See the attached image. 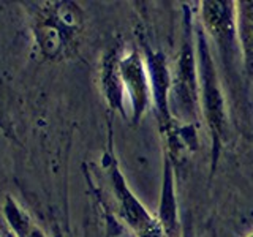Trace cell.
Wrapping results in <instances>:
<instances>
[{
  "instance_id": "cell-1",
  "label": "cell",
  "mask_w": 253,
  "mask_h": 237,
  "mask_svg": "<svg viewBox=\"0 0 253 237\" xmlns=\"http://www.w3.org/2000/svg\"><path fill=\"white\" fill-rule=\"evenodd\" d=\"M84 30V13L75 2H46L34 21V37L42 57L62 60L75 55Z\"/></svg>"
},
{
  "instance_id": "cell-2",
  "label": "cell",
  "mask_w": 253,
  "mask_h": 237,
  "mask_svg": "<svg viewBox=\"0 0 253 237\" xmlns=\"http://www.w3.org/2000/svg\"><path fill=\"white\" fill-rule=\"evenodd\" d=\"M196 60L200 82V106L212 139V160L217 161L220 149L229 131V117L225 95L212 57V51L203 27L196 30Z\"/></svg>"
},
{
  "instance_id": "cell-3",
  "label": "cell",
  "mask_w": 253,
  "mask_h": 237,
  "mask_svg": "<svg viewBox=\"0 0 253 237\" xmlns=\"http://www.w3.org/2000/svg\"><path fill=\"white\" fill-rule=\"evenodd\" d=\"M192 27L187 18L185 35L176 65L171 73L169 108L174 120H182L187 125L198 120L200 106V82H198L196 44L192 37Z\"/></svg>"
},
{
  "instance_id": "cell-4",
  "label": "cell",
  "mask_w": 253,
  "mask_h": 237,
  "mask_svg": "<svg viewBox=\"0 0 253 237\" xmlns=\"http://www.w3.org/2000/svg\"><path fill=\"white\" fill-rule=\"evenodd\" d=\"M109 180L117 201V210L122 221L128 226L134 237H166L157 215L146 209L138 196L131 192L126 179L116 161L109 168Z\"/></svg>"
},
{
  "instance_id": "cell-5",
  "label": "cell",
  "mask_w": 253,
  "mask_h": 237,
  "mask_svg": "<svg viewBox=\"0 0 253 237\" xmlns=\"http://www.w3.org/2000/svg\"><path fill=\"white\" fill-rule=\"evenodd\" d=\"M119 71L124 82L126 101L130 105V118L133 123H139L152 101L149 71L144 57L138 51H131L119 57Z\"/></svg>"
},
{
  "instance_id": "cell-6",
  "label": "cell",
  "mask_w": 253,
  "mask_h": 237,
  "mask_svg": "<svg viewBox=\"0 0 253 237\" xmlns=\"http://www.w3.org/2000/svg\"><path fill=\"white\" fill-rule=\"evenodd\" d=\"M146 65L152 89V101L157 108L158 120H160L163 136L174 130L176 120L172 118L169 108V92H171V73L168 68L165 54L160 51H146Z\"/></svg>"
},
{
  "instance_id": "cell-7",
  "label": "cell",
  "mask_w": 253,
  "mask_h": 237,
  "mask_svg": "<svg viewBox=\"0 0 253 237\" xmlns=\"http://www.w3.org/2000/svg\"><path fill=\"white\" fill-rule=\"evenodd\" d=\"M203 30L221 51L233 47L236 35V2L233 0H203L200 3Z\"/></svg>"
},
{
  "instance_id": "cell-8",
  "label": "cell",
  "mask_w": 253,
  "mask_h": 237,
  "mask_svg": "<svg viewBox=\"0 0 253 237\" xmlns=\"http://www.w3.org/2000/svg\"><path fill=\"white\" fill-rule=\"evenodd\" d=\"M174 166L168 154L163 157V171H162V187L160 199H158L157 218L165 231L166 237H182V226L179 218V205L176 196V185H174Z\"/></svg>"
},
{
  "instance_id": "cell-9",
  "label": "cell",
  "mask_w": 253,
  "mask_h": 237,
  "mask_svg": "<svg viewBox=\"0 0 253 237\" xmlns=\"http://www.w3.org/2000/svg\"><path fill=\"white\" fill-rule=\"evenodd\" d=\"M119 57L121 55L114 49L109 51L103 57L100 84H101V92L105 95V100L109 105V108L119 111L122 116H126V95L121 78V71H119Z\"/></svg>"
},
{
  "instance_id": "cell-10",
  "label": "cell",
  "mask_w": 253,
  "mask_h": 237,
  "mask_svg": "<svg viewBox=\"0 0 253 237\" xmlns=\"http://www.w3.org/2000/svg\"><path fill=\"white\" fill-rule=\"evenodd\" d=\"M236 35L244 70L249 76H253V0L236 2Z\"/></svg>"
},
{
  "instance_id": "cell-11",
  "label": "cell",
  "mask_w": 253,
  "mask_h": 237,
  "mask_svg": "<svg viewBox=\"0 0 253 237\" xmlns=\"http://www.w3.org/2000/svg\"><path fill=\"white\" fill-rule=\"evenodd\" d=\"M2 212H3L5 225L18 237H27L35 226L32 223L29 213L16 202V199H13V196H5Z\"/></svg>"
},
{
  "instance_id": "cell-12",
  "label": "cell",
  "mask_w": 253,
  "mask_h": 237,
  "mask_svg": "<svg viewBox=\"0 0 253 237\" xmlns=\"http://www.w3.org/2000/svg\"><path fill=\"white\" fill-rule=\"evenodd\" d=\"M0 237H18L6 225H0Z\"/></svg>"
},
{
  "instance_id": "cell-13",
  "label": "cell",
  "mask_w": 253,
  "mask_h": 237,
  "mask_svg": "<svg viewBox=\"0 0 253 237\" xmlns=\"http://www.w3.org/2000/svg\"><path fill=\"white\" fill-rule=\"evenodd\" d=\"M27 237H46V236H44V233L38 226H34V229H32L30 234Z\"/></svg>"
},
{
  "instance_id": "cell-14",
  "label": "cell",
  "mask_w": 253,
  "mask_h": 237,
  "mask_svg": "<svg viewBox=\"0 0 253 237\" xmlns=\"http://www.w3.org/2000/svg\"><path fill=\"white\" fill-rule=\"evenodd\" d=\"M182 237H196V236L193 234L192 229H190V226H185L182 229Z\"/></svg>"
},
{
  "instance_id": "cell-15",
  "label": "cell",
  "mask_w": 253,
  "mask_h": 237,
  "mask_svg": "<svg viewBox=\"0 0 253 237\" xmlns=\"http://www.w3.org/2000/svg\"><path fill=\"white\" fill-rule=\"evenodd\" d=\"M245 237H253V233H249L247 236H245Z\"/></svg>"
}]
</instances>
